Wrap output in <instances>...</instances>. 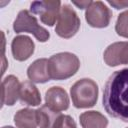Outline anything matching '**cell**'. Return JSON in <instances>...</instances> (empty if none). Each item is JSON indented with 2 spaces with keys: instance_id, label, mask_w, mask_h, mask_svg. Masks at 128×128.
Returning <instances> with one entry per match:
<instances>
[{
  "instance_id": "obj_11",
  "label": "cell",
  "mask_w": 128,
  "mask_h": 128,
  "mask_svg": "<svg viewBox=\"0 0 128 128\" xmlns=\"http://www.w3.org/2000/svg\"><path fill=\"white\" fill-rule=\"evenodd\" d=\"M21 83L14 75L5 77L2 81V105L12 106L15 104L20 94Z\"/></svg>"
},
{
  "instance_id": "obj_17",
  "label": "cell",
  "mask_w": 128,
  "mask_h": 128,
  "mask_svg": "<svg viewBox=\"0 0 128 128\" xmlns=\"http://www.w3.org/2000/svg\"><path fill=\"white\" fill-rule=\"evenodd\" d=\"M115 30L119 36L128 38V10L118 15Z\"/></svg>"
},
{
  "instance_id": "obj_22",
  "label": "cell",
  "mask_w": 128,
  "mask_h": 128,
  "mask_svg": "<svg viewBox=\"0 0 128 128\" xmlns=\"http://www.w3.org/2000/svg\"><path fill=\"white\" fill-rule=\"evenodd\" d=\"M127 128H128V127H127Z\"/></svg>"
},
{
  "instance_id": "obj_13",
  "label": "cell",
  "mask_w": 128,
  "mask_h": 128,
  "mask_svg": "<svg viewBox=\"0 0 128 128\" xmlns=\"http://www.w3.org/2000/svg\"><path fill=\"white\" fill-rule=\"evenodd\" d=\"M19 99L21 103L28 106H37L41 103L40 92L31 81H24L21 83Z\"/></svg>"
},
{
  "instance_id": "obj_8",
  "label": "cell",
  "mask_w": 128,
  "mask_h": 128,
  "mask_svg": "<svg viewBox=\"0 0 128 128\" xmlns=\"http://www.w3.org/2000/svg\"><path fill=\"white\" fill-rule=\"evenodd\" d=\"M103 58L108 66L128 64V42H115L104 51Z\"/></svg>"
},
{
  "instance_id": "obj_4",
  "label": "cell",
  "mask_w": 128,
  "mask_h": 128,
  "mask_svg": "<svg viewBox=\"0 0 128 128\" xmlns=\"http://www.w3.org/2000/svg\"><path fill=\"white\" fill-rule=\"evenodd\" d=\"M13 29L16 33H31L40 42H46L50 37L49 32L38 24L37 19L28 10H21L18 13L13 23Z\"/></svg>"
},
{
  "instance_id": "obj_18",
  "label": "cell",
  "mask_w": 128,
  "mask_h": 128,
  "mask_svg": "<svg viewBox=\"0 0 128 128\" xmlns=\"http://www.w3.org/2000/svg\"><path fill=\"white\" fill-rule=\"evenodd\" d=\"M54 128H77V125L71 116L61 114L58 117Z\"/></svg>"
},
{
  "instance_id": "obj_7",
  "label": "cell",
  "mask_w": 128,
  "mask_h": 128,
  "mask_svg": "<svg viewBox=\"0 0 128 128\" xmlns=\"http://www.w3.org/2000/svg\"><path fill=\"white\" fill-rule=\"evenodd\" d=\"M112 11L102 1H92L91 5L86 9L85 19L91 27L104 28L110 23Z\"/></svg>"
},
{
  "instance_id": "obj_21",
  "label": "cell",
  "mask_w": 128,
  "mask_h": 128,
  "mask_svg": "<svg viewBox=\"0 0 128 128\" xmlns=\"http://www.w3.org/2000/svg\"><path fill=\"white\" fill-rule=\"evenodd\" d=\"M2 128H14V127H12V126H3Z\"/></svg>"
},
{
  "instance_id": "obj_1",
  "label": "cell",
  "mask_w": 128,
  "mask_h": 128,
  "mask_svg": "<svg viewBox=\"0 0 128 128\" xmlns=\"http://www.w3.org/2000/svg\"><path fill=\"white\" fill-rule=\"evenodd\" d=\"M102 103L110 116L128 122V68L110 75L104 86Z\"/></svg>"
},
{
  "instance_id": "obj_12",
  "label": "cell",
  "mask_w": 128,
  "mask_h": 128,
  "mask_svg": "<svg viewBox=\"0 0 128 128\" xmlns=\"http://www.w3.org/2000/svg\"><path fill=\"white\" fill-rule=\"evenodd\" d=\"M49 60L46 58H40L35 60L27 69L28 78L35 83H45L48 82L51 77L48 70Z\"/></svg>"
},
{
  "instance_id": "obj_16",
  "label": "cell",
  "mask_w": 128,
  "mask_h": 128,
  "mask_svg": "<svg viewBox=\"0 0 128 128\" xmlns=\"http://www.w3.org/2000/svg\"><path fill=\"white\" fill-rule=\"evenodd\" d=\"M14 122L17 128H36L38 125L36 110L30 108L18 110L14 115Z\"/></svg>"
},
{
  "instance_id": "obj_2",
  "label": "cell",
  "mask_w": 128,
  "mask_h": 128,
  "mask_svg": "<svg viewBox=\"0 0 128 128\" xmlns=\"http://www.w3.org/2000/svg\"><path fill=\"white\" fill-rule=\"evenodd\" d=\"M80 61L78 57L70 52H61L49 58L48 70L51 79L65 80L72 77L78 71Z\"/></svg>"
},
{
  "instance_id": "obj_15",
  "label": "cell",
  "mask_w": 128,
  "mask_h": 128,
  "mask_svg": "<svg viewBox=\"0 0 128 128\" xmlns=\"http://www.w3.org/2000/svg\"><path fill=\"white\" fill-rule=\"evenodd\" d=\"M36 115L37 123L40 128H54V125L61 113L53 110L45 104L36 110Z\"/></svg>"
},
{
  "instance_id": "obj_9",
  "label": "cell",
  "mask_w": 128,
  "mask_h": 128,
  "mask_svg": "<svg viewBox=\"0 0 128 128\" xmlns=\"http://www.w3.org/2000/svg\"><path fill=\"white\" fill-rule=\"evenodd\" d=\"M34 42L26 35H18L13 38L11 43V51L14 59L17 61L27 60L34 52Z\"/></svg>"
},
{
  "instance_id": "obj_10",
  "label": "cell",
  "mask_w": 128,
  "mask_h": 128,
  "mask_svg": "<svg viewBox=\"0 0 128 128\" xmlns=\"http://www.w3.org/2000/svg\"><path fill=\"white\" fill-rule=\"evenodd\" d=\"M45 102L47 106L58 112L67 110L70 103L67 92L59 86H53L46 91Z\"/></svg>"
},
{
  "instance_id": "obj_19",
  "label": "cell",
  "mask_w": 128,
  "mask_h": 128,
  "mask_svg": "<svg viewBox=\"0 0 128 128\" xmlns=\"http://www.w3.org/2000/svg\"><path fill=\"white\" fill-rule=\"evenodd\" d=\"M108 3L110 5H112L113 7H115L116 9H123L128 7V1H124V0H120V1H108Z\"/></svg>"
},
{
  "instance_id": "obj_20",
  "label": "cell",
  "mask_w": 128,
  "mask_h": 128,
  "mask_svg": "<svg viewBox=\"0 0 128 128\" xmlns=\"http://www.w3.org/2000/svg\"><path fill=\"white\" fill-rule=\"evenodd\" d=\"M91 3H92V1H90V0H88V1H73V4L76 5L80 9H85V8L87 9L91 5Z\"/></svg>"
},
{
  "instance_id": "obj_5",
  "label": "cell",
  "mask_w": 128,
  "mask_h": 128,
  "mask_svg": "<svg viewBox=\"0 0 128 128\" xmlns=\"http://www.w3.org/2000/svg\"><path fill=\"white\" fill-rule=\"evenodd\" d=\"M80 28V19L74 9L68 5H62L57 19L55 32L58 36L68 39L73 37Z\"/></svg>"
},
{
  "instance_id": "obj_3",
  "label": "cell",
  "mask_w": 128,
  "mask_h": 128,
  "mask_svg": "<svg viewBox=\"0 0 128 128\" xmlns=\"http://www.w3.org/2000/svg\"><path fill=\"white\" fill-rule=\"evenodd\" d=\"M70 94L76 108H90L97 102L98 86L92 79L83 78L72 85Z\"/></svg>"
},
{
  "instance_id": "obj_6",
  "label": "cell",
  "mask_w": 128,
  "mask_h": 128,
  "mask_svg": "<svg viewBox=\"0 0 128 128\" xmlns=\"http://www.w3.org/2000/svg\"><path fill=\"white\" fill-rule=\"evenodd\" d=\"M61 9V2L56 0L34 1L30 5V10L33 14L40 17L42 23L48 26H53L58 19Z\"/></svg>"
},
{
  "instance_id": "obj_14",
  "label": "cell",
  "mask_w": 128,
  "mask_h": 128,
  "mask_svg": "<svg viewBox=\"0 0 128 128\" xmlns=\"http://www.w3.org/2000/svg\"><path fill=\"white\" fill-rule=\"evenodd\" d=\"M79 119L82 128H106L108 125L107 118L98 111L83 112Z\"/></svg>"
}]
</instances>
